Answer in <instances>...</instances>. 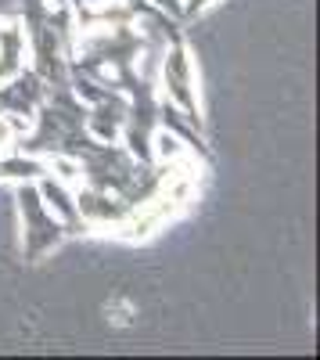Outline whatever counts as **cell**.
<instances>
[{
	"instance_id": "cell-4",
	"label": "cell",
	"mask_w": 320,
	"mask_h": 360,
	"mask_svg": "<svg viewBox=\"0 0 320 360\" xmlns=\"http://www.w3.org/2000/svg\"><path fill=\"white\" fill-rule=\"evenodd\" d=\"M36 191H40L44 205L65 224L69 234H79V227L86 231V224H83V217H79V209H76V188L62 184V180L51 176V173H44V176L36 180Z\"/></svg>"
},
{
	"instance_id": "cell-3",
	"label": "cell",
	"mask_w": 320,
	"mask_h": 360,
	"mask_svg": "<svg viewBox=\"0 0 320 360\" xmlns=\"http://www.w3.org/2000/svg\"><path fill=\"white\" fill-rule=\"evenodd\" d=\"M76 209H79V217H83L86 227H91V224H112L115 227V224H123L126 213H130V205L119 195L91 188V184H79L76 188Z\"/></svg>"
},
{
	"instance_id": "cell-1",
	"label": "cell",
	"mask_w": 320,
	"mask_h": 360,
	"mask_svg": "<svg viewBox=\"0 0 320 360\" xmlns=\"http://www.w3.org/2000/svg\"><path fill=\"white\" fill-rule=\"evenodd\" d=\"M18 213H22V227H25L22 249H25V259H33V263L44 259L47 252H54L58 245H62V238L69 234L65 224L44 205V198L36 191V180H22V188H18Z\"/></svg>"
},
{
	"instance_id": "cell-5",
	"label": "cell",
	"mask_w": 320,
	"mask_h": 360,
	"mask_svg": "<svg viewBox=\"0 0 320 360\" xmlns=\"http://www.w3.org/2000/svg\"><path fill=\"white\" fill-rule=\"evenodd\" d=\"M22 58H25V29L4 25L0 29V83L22 72Z\"/></svg>"
},
{
	"instance_id": "cell-2",
	"label": "cell",
	"mask_w": 320,
	"mask_h": 360,
	"mask_svg": "<svg viewBox=\"0 0 320 360\" xmlns=\"http://www.w3.org/2000/svg\"><path fill=\"white\" fill-rule=\"evenodd\" d=\"M159 72H162V86L173 105H180L191 123L201 127V115H198V94H194V65H191V51L184 47V40L169 44L159 58Z\"/></svg>"
},
{
	"instance_id": "cell-8",
	"label": "cell",
	"mask_w": 320,
	"mask_h": 360,
	"mask_svg": "<svg viewBox=\"0 0 320 360\" xmlns=\"http://www.w3.org/2000/svg\"><path fill=\"white\" fill-rule=\"evenodd\" d=\"M148 4L166 11V15H173V18H180V0H148Z\"/></svg>"
},
{
	"instance_id": "cell-9",
	"label": "cell",
	"mask_w": 320,
	"mask_h": 360,
	"mask_svg": "<svg viewBox=\"0 0 320 360\" xmlns=\"http://www.w3.org/2000/svg\"><path fill=\"white\" fill-rule=\"evenodd\" d=\"M4 144H15V130H11V119L0 112V148Z\"/></svg>"
},
{
	"instance_id": "cell-7",
	"label": "cell",
	"mask_w": 320,
	"mask_h": 360,
	"mask_svg": "<svg viewBox=\"0 0 320 360\" xmlns=\"http://www.w3.org/2000/svg\"><path fill=\"white\" fill-rule=\"evenodd\" d=\"M209 4H213V0H180V15L184 18H194L198 11H206Z\"/></svg>"
},
{
	"instance_id": "cell-6",
	"label": "cell",
	"mask_w": 320,
	"mask_h": 360,
	"mask_svg": "<svg viewBox=\"0 0 320 360\" xmlns=\"http://www.w3.org/2000/svg\"><path fill=\"white\" fill-rule=\"evenodd\" d=\"M44 173H47V159L29 155V152H22V148L15 155L0 159V176H4V180H18V184H22V180H40Z\"/></svg>"
}]
</instances>
